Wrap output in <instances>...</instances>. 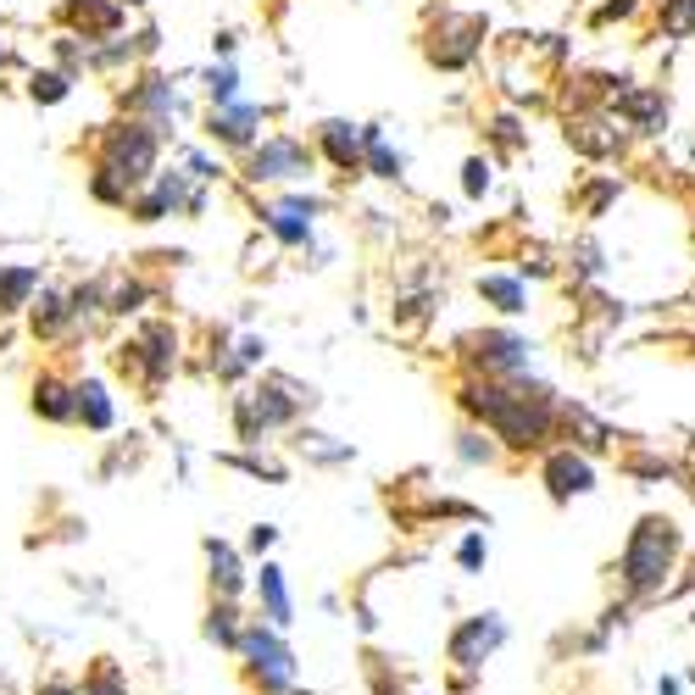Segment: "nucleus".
<instances>
[{
  "label": "nucleus",
  "mask_w": 695,
  "mask_h": 695,
  "mask_svg": "<svg viewBox=\"0 0 695 695\" xmlns=\"http://www.w3.org/2000/svg\"><path fill=\"white\" fill-rule=\"evenodd\" d=\"M468 406L501 434L512 446H540L546 440V423L551 406L546 395H517V390H468Z\"/></svg>",
  "instance_id": "1"
},
{
  "label": "nucleus",
  "mask_w": 695,
  "mask_h": 695,
  "mask_svg": "<svg viewBox=\"0 0 695 695\" xmlns=\"http://www.w3.org/2000/svg\"><path fill=\"white\" fill-rule=\"evenodd\" d=\"M673 557H679V529L673 517H640L629 546H624V584L635 595H651L662 590V579L673 573Z\"/></svg>",
  "instance_id": "2"
},
{
  "label": "nucleus",
  "mask_w": 695,
  "mask_h": 695,
  "mask_svg": "<svg viewBox=\"0 0 695 695\" xmlns=\"http://www.w3.org/2000/svg\"><path fill=\"white\" fill-rule=\"evenodd\" d=\"M239 651H245L250 673L262 679V690H273V695H290V684H295V657H290V646L279 640V629L250 624V629H245V640H239Z\"/></svg>",
  "instance_id": "3"
},
{
  "label": "nucleus",
  "mask_w": 695,
  "mask_h": 695,
  "mask_svg": "<svg viewBox=\"0 0 695 695\" xmlns=\"http://www.w3.org/2000/svg\"><path fill=\"white\" fill-rule=\"evenodd\" d=\"M150 167H156V134L150 128H123L107 150V172L117 184H139Z\"/></svg>",
  "instance_id": "4"
},
{
  "label": "nucleus",
  "mask_w": 695,
  "mask_h": 695,
  "mask_svg": "<svg viewBox=\"0 0 695 695\" xmlns=\"http://www.w3.org/2000/svg\"><path fill=\"white\" fill-rule=\"evenodd\" d=\"M501 640H506V624H501L495 613H479V618H468V624L451 635V662H457V668H479Z\"/></svg>",
  "instance_id": "5"
},
{
  "label": "nucleus",
  "mask_w": 695,
  "mask_h": 695,
  "mask_svg": "<svg viewBox=\"0 0 695 695\" xmlns=\"http://www.w3.org/2000/svg\"><path fill=\"white\" fill-rule=\"evenodd\" d=\"M295 172H306V150L295 139H268L250 156V179H295Z\"/></svg>",
  "instance_id": "6"
},
{
  "label": "nucleus",
  "mask_w": 695,
  "mask_h": 695,
  "mask_svg": "<svg viewBox=\"0 0 695 695\" xmlns=\"http://www.w3.org/2000/svg\"><path fill=\"white\" fill-rule=\"evenodd\" d=\"M546 484H551V495H557V501H573V495H584V490L595 484V473H590V462H584V457L557 451V457L546 462Z\"/></svg>",
  "instance_id": "7"
},
{
  "label": "nucleus",
  "mask_w": 695,
  "mask_h": 695,
  "mask_svg": "<svg viewBox=\"0 0 695 695\" xmlns=\"http://www.w3.org/2000/svg\"><path fill=\"white\" fill-rule=\"evenodd\" d=\"M256 590H262V601H268V629H290V590H284V568L262 562V573H256Z\"/></svg>",
  "instance_id": "8"
},
{
  "label": "nucleus",
  "mask_w": 695,
  "mask_h": 695,
  "mask_svg": "<svg viewBox=\"0 0 695 695\" xmlns=\"http://www.w3.org/2000/svg\"><path fill=\"white\" fill-rule=\"evenodd\" d=\"M479 362L484 368H501V373H517L529 362V345L524 339H506V334H484L479 339Z\"/></svg>",
  "instance_id": "9"
},
{
  "label": "nucleus",
  "mask_w": 695,
  "mask_h": 695,
  "mask_svg": "<svg viewBox=\"0 0 695 695\" xmlns=\"http://www.w3.org/2000/svg\"><path fill=\"white\" fill-rule=\"evenodd\" d=\"M362 139L368 134H357L351 123H323V150H328L334 167H357L362 161Z\"/></svg>",
  "instance_id": "10"
},
{
  "label": "nucleus",
  "mask_w": 695,
  "mask_h": 695,
  "mask_svg": "<svg viewBox=\"0 0 695 695\" xmlns=\"http://www.w3.org/2000/svg\"><path fill=\"white\" fill-rule=\"evenodd\" d=\"M268 228H273L279 239L301 245V239H306V228H312V206H306V201H279V206L268 212Z\"/></svg>",
  "instance_id": "11"
},
{
  "label": "nucleus",
  "mask_w": 695,
  "mask_h": 695,
  "mask_svg": "<svg viewBox=\"0 0 695 695\" xmlns=\"http://www.w3.org/2000/svg\"><path fill=\"white\" fill-rule=\"evenodd\" d=\"M206 557H212V584L223 590V601H234L239 595V557H234V546L206 540Z\"/></svg>",
  "instance_id": "12"
},
{
  "label": "nucleus",
  "mask_w": 695,
  "mask_h": 695,
  "mask_svg": "<svg viewBox=\"0 0 695 695\" xmlns=\"http://www.w3.org/2000/svg\"><path fill=\"white\" fill-rule=\"evenodd\" d=\"M72 395H78V390H67L61 379H40V384H34V412H45V417H72V412H78Z\"/></svg>",
  "instance_id": "13"
},
{
  "label": "nucleus",
  "mask_w": 695,
  "mask_h": 695,
  "mask_svg": "<svg viewBox=\"0 0 695 695\" xmlns=\"http://www.w3.org/2000/svg\"><path fill=\"white\" fill-rule=\"evenodd\" d=\"M256 123H262V112H256V107H223V112L212 117V128H217L223 139H234V145H245V139L256 134Z\"/></svg>",
  "instance_id": "14"
},
{
  "label": "nucleus",
  "mask_w": 695,
  "mask_h": 695,
  "mask_svg": "<svg viewBox=\"0 0 695 695\" xmlns=\"http://www.w3.org/2000/svg\"><path fill=\"white\" fill-rule=\"evenodd\" d=\"M78 417L90 428H112V401L101 384H78Z\"/></svg>",
  "instance_id": "15"
},
{
  "label": "nucleus",
  "mask_w": 695,
  "mask_h": 695,
  "mask_svg": "<svg viewBox=\"0 0 695 695\" xmlns=\"http://www.w3.org/2000/svg\"><path fill=\"white\" fill-rule=\"evenodd\" d=\"M34 268H7V273H0V306H23L29 295H34Z\"/></svg>",
  "instance_id": "16"
},
{
  "label": "nucleus",
  "mask_w": 695,
  "mask_h": 695,
  "mask_svg": "<svg viewBox=\"0 0 695 695\" xmlns=\"http://www.w3.org/2000/svg\"><path fill=\"white\" fill-rule=\"evenodd\" d=\"M72 18L78 23H90V29H117V7H112V0H72Z\"/></svg>",
  "instance_id": "17"
},
{
  "label": "nucleus",
  "mask_w": 695,
  "mask_h": 695,
  "mask_svg": "<svg viewBox=\"0 0 695 695\" xmlns=\"http://www.w3.org/2000/svg\"><path fill=\"white\" fill-rule=\"evenodd\" d=\"M479 290L490 301H501V312H524V284H517V279H484Z\"/></svg>",
  "instance_id": "18"
},
{
  "label": "nucleus",
  "mask_w": 695,
  "mask_h": 695,
  "mask_svg": "<svg viewBox=\"0 0 695 695\" xmlns=\"http://www.w3.org/2000/svg\"><path fill=\"white\" fill-rule=\"evenodd\" d=\"M206 635H212L217 646H234V651H239V640H245V635L234 629V606H217V613H212V624H206Z\"/></svg>",
  "instance_id": "19"
},
{
  "label": "nucleus",
  "mask_w": 695,
  "mask_h": 695,
  "mask_svg": "<svg viewBox=\"0 0 695 695\" xmlns=\"http://www.w3.org/2000/svg\"><path fill=\"white\" fill-rule=\"evenodd\" d=\"M662 29H668V34H690V29H695V0H668Z\"/></svg>",
  "instance_id": "20"
},
{
  "label": "nucleus",
  "mask_w": 695,
  "mask_h": 695,
  "mask_svg": "<svg viewBox=\"0 0 695 695\" xmlns=\"http://www.w3.org/2000/svg\"><path fill=\"white\" fill-rule=\"evenodd\" d=\"M368 145H373V167H379V179H395V172H401V156H390V145H384L379 134H368Z\"/></svg>",
  "instance_id": "21"
},
{
  "label": "nucleus",
  "mask_w": 695,
  "mask_h": 695,
  "mask_svg": "<svg viewBox=\"0 0 695 695\" xmlns=\"http://www.w3.org/2000/svg\"><path fill=\"white\" fill-rule=\"evenodd\" d=\"M34 96H40V101H61V96H67V78H61V72H40V78H34Z\"/></svg>",
  "instance_id": "22"
},
{
  "label": "nucleus",
  "mask_w": 695,
  "mask_h": 695,
  "mask_svg": "<svg viewBox=\"0 0 695 695\" xmlns=\"http://www.w3.org/2000/svg\"><path fill=\"white\" fill-rule=\"evenodd\" d=\"M61 323V301L56 295H40V306H34V328H56Z\"/></svg>",
  "instance_id": "23"
},
{
  "label": "nucleus",
  "mask_w": 695,
  "mask_h": 695,
  "mask_svg": "<svg viewBox=\"0 0 695 695\" xmlns=\"http://www.w3.org/2000/svg\"><path fill=\"white\" fill-rule=\"evenodd\" d=\"M212 101H223V107L234 101V67H217L212 72Z\"/></svg>",
  "instance_id": "24"
},
{
  "label": "nucleus",
  "mask_w": 695,
  "mask_h": 695,
  "mask_svg": "<svg viewBox=\"0 0 695 695\" xmlns=\"http://www.w3.org/2000/svg\"><path fill=\"white\" fill-rule=\"evenodd\" d=\"M78 695H128V690H123V679H117V673H101L96 684H83Z\"/></svg>",
  "instance_id": "25"
},
{
  "label": "nucleus",
  "mask_w": 695,
  "mask_h": 695,
  "mask_svg": "<svg viewBox=\"0 0 695 695\" xmlns=\"http://www.w3.org/2000/svg\"><path fill=\"white\" fill-rule=\"evenodd\" d=\"M462 184H468V195H484L490 190V167L484 161H468V179Z\"/></svg>",
  "instance_id": "26"
},
{
  "label": "nucleus",
  "mask_w": 695,
  "mask_h": 695,
  "mask_svg": "<svg viewBox=\"0 0 695 695\" xmlns=\"http://www.w3.org/2000/svg\"><path fill=\"white\" fill-rule=\"evenodd\" d=\"M479 562H484V540L468 535V540H462V568H479Z\"/></svg>",
  "instance_id": "27"
},
{
  "label": "nucleus",
  "mask_w": 695,
  "mask_h": 695,
  "mask_svg": "<svg viewBox=\"0 0 695 695\" xmlns=\"http://www.w3.org/2000/svg\"><path fill=\"white\" fill-rule=\"evenodd\" d=\"M462 457L479 462V457H490V446H479V434H462Z\"/></svg>",
  "instance_id": "28"
},
{
  "label": "nucleus",
  "mask_w": 695,
  "mask_h": 695,
  "mask_svg": "<svg viewBox=\"0 0 695 695\" xmlns=\"http://www.w3.org/2000/svg\"><path fill=\"white\" fill-rule=\"evenodd\" d=\"M273 540H279V529H268V524H262V529H256V535H250V551H268Z\"/></svg>",
  "instance_id": "29"
},
{
  "label": "nucleus",
  "mask_w": 695,
  "mask_h": 695,
  "mask_svg": "<svg viewBox=\"0 0 695 695\" xmlns=\"http://www.w3.org/2000/svg\"><path fill=\"white\" fill-rule=\"evenodd\" d=\"M45 695H72V690L67 684H45Z\"/></svg>",
  "instance_id": "30"
}]
</instances>
